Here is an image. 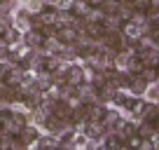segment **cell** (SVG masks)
Masks as SVG:
<instances>
[{"mask_svg": "<svg viewBox=\"0 0 159 150\" xmlns=\"http://www.w3.org/2000/svg\"><path fill=\"white\" fill-rule=\"evenodd\" d=\"M26 42L35 47V45H40L42 40H40V35H38V33H28V35H26Z\"/></svg>", "mask_w": 159, "mask_h": 150, "instance_id": "obj_1", "label": "cell"}]
</instances>
